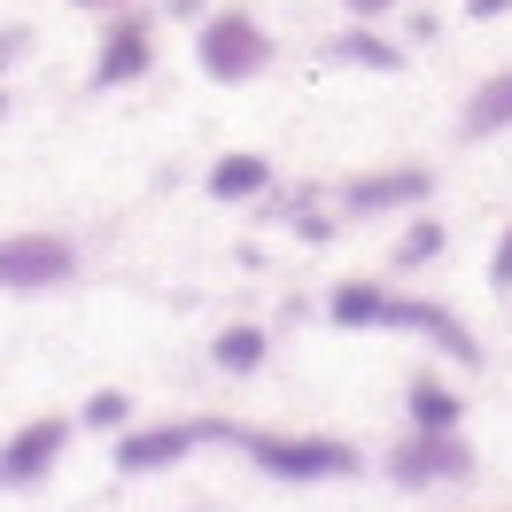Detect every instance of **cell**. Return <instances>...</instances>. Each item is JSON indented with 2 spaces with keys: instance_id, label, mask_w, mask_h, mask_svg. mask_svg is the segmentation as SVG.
I'll list each match as a JSON object with an SVG mask.
<instances>
[{
  "instance_id": "15",
  "label": "cell",
  "mask_w": 512,
  "mask_h": 512,
  "mask_svg": "<svg viewBox=\"0 0 512 512\" xmlns=\"http://www.w3.org/2000/svg\"><path fill=\"white\" fill-rule=\"evenodd\" d=\"M334 63H365V70H404V47H388L381 32H365V24H357V32H342V39H334Z\"/></svg>"
},
{
  "instance_id": "17",
  "label": "cell",
  "mask_w": 512,
  "mask_h": 512,
  "mask_svg": "<svg viewBox=\"0 0 512 512\" xmlns=\"http://www.w3.org/2000/svg\"><path fill=\"white\" fill-rule=\"evenodd\" d=\"M78 419H94V427H125V419H132V396H125V388H94Z\"/></svg>"
},
{
  "instance_id": "13",
  "label": "cell",
  "mask_w": 512,
  "mask_h": 512,
  "mask_svg": "<svg viewBox=\"0 0 512 512\" xmlns=\"http://www.w3.org/2000/svg\"><path fill=\"white\" fill-rule=\"evenodd\" d=\"M326 319H334V326H381L388 319V288H373V280H342V288L326 295Z\"/></svg>"
},
{
  "instance_id": "20",
  "label": "cell",
  "mask_w": 512,
  "mask_h": 512,
  "mask_svg": "<svg viewBox=\"0 0 512 512\" xmlns=\"http://www.w3.org/2000/svg\"><path fill=\"white\" fill-rule=\"evenodd\" d=\"M512 0H466V16H481V24H489V16H505Z\"/></svg>"
},
{
  "instance_id": "7",
  "label": "cell",
  "mask_w": 512,
  "mask_h": 512,
  "mask_svg": "<svg viewBox=\"0 0 512 512\" xmlns=\"http://www.w3.org/2000/svg\"><path fill=\"white\" fill-rule=\"evenodd\" d=\"M194 443H202L194 419H179V427H140V435L117 443V474H163V466H179Z\"/></svg>"
},
{
  "instance_id": "4",
  "label": "cell",
  "mask_w": 512,
  "mask_h": 512,
  "mask_svg": "<svg viewBox=\"0 0 512 512\" xmlns=\"http://www.w3.org/2000/svg\"><path fill=\"white\" fill-rule=\"evenodd\" d=\"M474 474V450L458 443V435H404V443L388 450V481L396 489H435V481H466Z\"/></svg>"
},
{
  "instance_id": "21",
  "label": "cell",
  "mask_w": 512,
  "mask_h": 512,
  "mask_svg": "<svg viewBox=\"0 0 512 512\" xmlns=\"http://www.w3.org/2000/svg\"><path fill=\"white\" fill-rule=\"evenodd\" d=\"M16 55H24V32H0V70L16 63Z\"/></svg>"
},
{
  "instance_id": "10",
  "label": "cell",
  "mask_w": 512,
  "mask_h": 512,
  "mask_svg": "<svg viewBox=\"0 0 512 512\" xmlns=\"http://www.w3.org/2000/svg\"><path fill=\"white\" fill-rule=\"evenodd\" d=\"M458 132H466V140H489V132H512V70H497V78H481L474 94H466V117H458Z\"/></svg>"
},
{
  "instance_id": "2",
  "label": "cell",
  "mask_w": 512,
  "mask_h": 512,
  "mask_svg": "<svg viewBox=\"0 0 512 512\" xmlns=\"http://www.w3.org/2000/svg\"><path fill=\"white\" fill-rule=\"evenodd\" d=\"M194 55H202V70H210L218 86H241V78H256V70L272 63V32H264L256 16H241V8H218V16L202 24V39H194Z\"/></svg>"
},
{
  "instance_id": "1",
  "label": "cell",
  "mask_w": 512,
  "mask_h": 512,
  "mask_svg": "<svg viewBox=\"0 0 512 512\" xmlns=\"http://www.w3.org/2000/svg\"><path fill=\"white\" fill-rule=\"evenodd\" d=\"M233 443L249 450L256 466L272 481H350L365 458L350 443H334V435H233Z\"/></svg>"
},
{
  "instance_id": "8",
  "label": "cell",
  "mask_w": 512,
  "mask_h": 512,
  "mask_svg": "<svg viewBox=\"0 0 512 512\" xmlns=\"http://www.w3.org/2000/svg\"><path fill=\"white\" fill-rule=\"evenodd\" d=\"M381 326H412V334H427V342H443L450 357H466V365H481V342L466 334V326L450 319L443 303H419V295H388V319Z\"/></svg>"
},
{
  "instance_id": "3",
  "label": "cell",
  "mask_w": 512,
  "mask_h": 512,
  "mask_svg": "<svg viewBox=\"0 0 512 512\" xmlns=\"http://www.w3.org/2000/svg\"><path fill=\"white\" fill-rule=\"evenodd\" d=\"M78 280V249L63 233H0V295H47Z\"/></svg>"
},
{
  "instance_id": "23",
  "label": "cell",
  "mask_w": 512,
  "mask_h": 512,
  "mask_svg": "<svg viewBox=\"0 0 512 512\" xmlns=\"http://www.w3.org/2000/svg\"><path fill=\"white\" fill-rule=\"evenodd\" d=\"M0 109H8V101H0Z\"/></svg>"
},
{
  "instance_id": "14",
  "label": "cell",
  "mask_w": 512,
  "mask_h": 512,
  "mask_svg": "<svg viewBox=\"0 0 512 512\" xmlns=\"http://www.w3.org/2000/svg\"><path fill=\"white\" fill-rule=\"evenodd\" d=\"M210 357H218L225 373H256V365L272 357V334H264V326H218Z\"/></svg>"
},
{
  "instance_id": "12",
  "label": "cell",
  "mask_w": 512,
  "mask_h": 512,
  "mask_svg": "<svg viewBox=\"0 0 512 512\" xmlns=\"http://www.w3.org/2000/svg\"><path fill=\"white\" fill-rule=\"evenodd\" d=\"M264 187H272V156H256V148H233V156L210 163V194L218 202H249Z\"/></svg>"
},
{
  "instance_id": "22",
  "label": "cell",
  "mask_w": 512,
  "mask_h": 512,
  "mask_svg": "<svg viewBox=\"0 0 512 512\" xmlns=\"http://www.w3.org/2000/svg\"><path fill=\"white\" fill-rule=\"evenodd\" d=\"M70 8H101V0H70Z\"/></svg>"
},
{
  "instance_id": "18",
  "label": "cell",
  "mask_w": 512,
  "mask_h": 512,
  "mask_svg": "<svg viewBox=\"0 0 512 512\" xmlns=\"http://www.w3.org/2000/svg\"><path fill=\"white\" fill-rule=\"evenodd\" d=\"M489 288L512 295V218H505V233H497V249H489Z\"/></svg>"
},
{
  "instance_id": "5",
  "label": "cell",
  "mask_w": 512,
  "mask_h": 512,
  "mask_svg": "<svg viewBox=\"0 0 512 512\" xmlns=\"http://www.w3.org/2000/svg\"><path fill=\"white\" fill-rule=\"evenodd\" d=\"M435 194V171L427 163H388V171H365L342 187V210L350 218H381V210H419Z\"/></svg>"
},
{
  "instance_id": "19",
  "label": "cell",
  "mask_w": 512,
  "mask_h": 512,
  "mask_svg": "<svg viewBox=\"0 0 512 512\" xmlns=\"http://www.w3.org/2000/svg\"><path fill=\"white\" fill-rule=\"evenodd\" d=\"M342 8H350V16H365V24H373V16H388L396 0H342Z\"/></svg>"
},
{
  "instance_id": "11",
  "label": "cell",
  "mask_w": 512,
  "mask_h": 512,
  "mask_svg": "<svg viewBox=\"0 0 512 512\" xmlns=\"http://www.w3.org/2000/svg\"><path fill=\"white\" fill-rule=\"evenodd\" d=\"M404 412H412L419 435H458L466 404H458V388H443V381H427V373H419V381L404 388Z\"/></svg>"
},
{
  "instance_id": "6",
  "label": "cell",
  "mask_w": 512,
  "mask_h": 512,
  "mask_svg": "<svg viewBox=\"0 0 512 512\" xmlns=\"http://www.w3.org/2000/svg\"><path fill=\"white\" fill-rule=\"evenodd\" d=\"M63 443H70V419H32V427H16V435L0 443V489L39 481L55 458H63Z\"/></svg>"
},
{
  "instance_id": "16",
  "label": "cell",
  "mask_w": 512,
  "mask_h": 512,
  "mask_svg": "<svg viewBox=\"0 0 512 512\" xmlns=\"http://www.w3.org/2000/svg\"><path fill=\"white\" fill-rule=\"evenodd\" d=\"M435 256H443V225H435V218H412V225H404V241H396V264L412 272V264H435Z\"/></svg>"
},
{
  "instance_id": "9",
  "label": "cell",
  "mask_w": 512,
  "mask_h": 512,
  "mask_svg": "<svg viewBox=\"0 0 512 512\" xmlns=\"http://www.w3.org/2000/svg\"><path fill=\"white\" fill-rule=\"evenodd\" d=\"M148 63H156L148 24H117V32H109V47L94 55V86H101V94H109V86H132V78H148Z\"/></svg>"
}]
</instances>
